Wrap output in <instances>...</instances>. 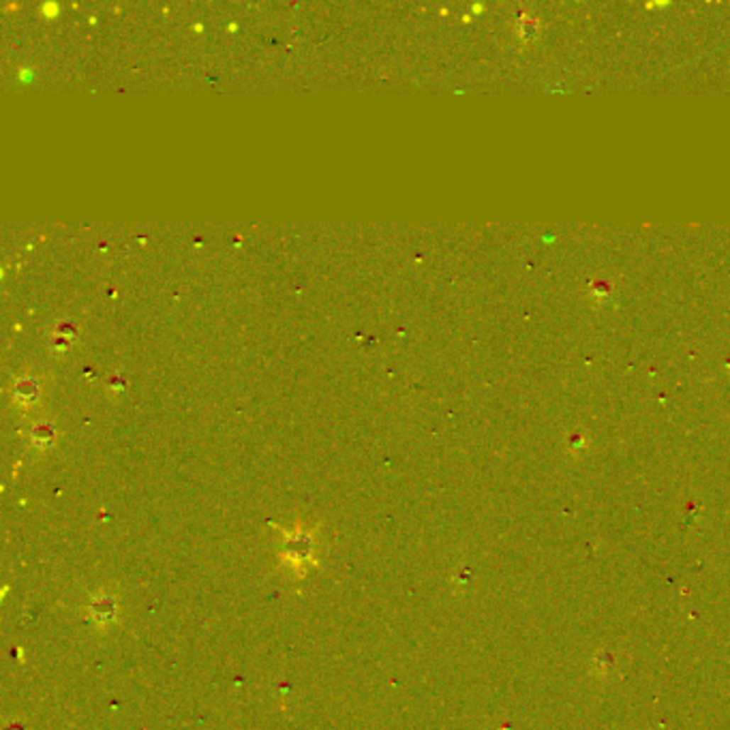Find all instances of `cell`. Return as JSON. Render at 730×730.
Listing matches in <instances>:
<instances>
[{
    "label": "cell",
    "instance_id": "1",
    "mask_svg": "<svg viewBox=\"0 0 730 730\" xmlns=\"http://www.w3.org/2000/svg\"><path fill=\"white\" fill-rule=\"evenodd\" d=\"M272 527L283 538L281 548V565H285L298 580H302L311 568L317 565V529H309L304 525H296L294 529H283L272 523Z\"/></svg>",
    "mask_w": 730,
    "mask_h": 730
},
{
    "label": "cell",
    "instance_id": "2",
    "mask_svg": "<svg viewBox=\"0 0 730 730\" xmlns=\"http://www.w3.org/2000/svg\"><path fill=\"white\" fill-rule=\"evenodd\" d=\"M118 615V604L114 595L107 593H99L92 597V602L88 604V617L92 624H96L99 628L111 624Z\"/></svg>",
    "mask_w": 730,
    "mask_h": 730
}]
</instances>
